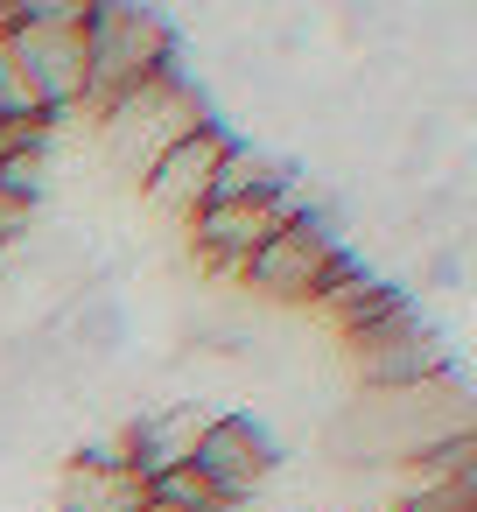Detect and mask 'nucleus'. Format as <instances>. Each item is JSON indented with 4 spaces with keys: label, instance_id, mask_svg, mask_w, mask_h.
Instances as JSON below:
<instances>
[{
    "label": "nucleus",
    "instance_id": "nucleus-1",
    "mask_svg": "<svg viewBox=\"0 0 477 512\" xmlns=\"http://www.w3.org/2000/svg\"><path fill=\"white\" fill-rule=\"evenodd\" d=\"M0 64L29 92V106L57 127L85 106V8L78 0H36L0 15Z\"/></svg>",
    "mask_w": 477,
    "mask_h": 512
},
{
    "label": "nucleus",
    "instance_id": "nucleus-2",
    "mask_svg": "<svg viewBox=\"0 0 477 512\" xmlns=\"http://www.w3.org/2000/svg\"><path fill=\"white\" fill-rule=\"evenodd\" d=\"M218 113H211V99H204V85L176 64V71H162V78H148V85H134L127 99H113L99 120H92V134H99V155H106V169H120L127 183H141L176 141H190L197 127H211Z\"/></svg>",
    "mask_w": 477,
    "mask_h": 512
},
{
    "label": "nucleus",
    "instance_id": "nucleus-3",
    "mask_svg": "<svg viewBox=\"0 0 477 512\" xmlns=\"http://www.w3.org/2000/svg\"><path fill=\"white\" fill-rule=\"evenodd\" d=\"M176 29L155 8L113 0V8H85V120H99L113 99H127L134 85L176 71Z\"/></svg>",
    "mask_w": 477,
    "mask_h": 512
},
{
    "label": "nucleus",
    "instance_id": "nucleus-4",
    "mask_svg": "<svg viewBox=\"0 0 477 512\" xmlns=\"http://www.w3.org/2000/svg\"><path fill=\"white\" fill-rule=\"evenodd\" d=\"M344 267V232H337V211L330 204H309L295 211L246 267H239V288L267 309H316L330 274Z\"/></svg>",
    "mask_w": 477,
    "mask_h": 512
},
{
    "label": "nucleus",
    "instance_id": "nucleus-5",
    "mask_svg": "<svg viewBox=\"0 0 477 512\" xmlns=\"http://www.w3.org/2000/svg\"><path fill=\"white\" fill-rule=\"evenodd\" d=\"M344 365H351L358 393L421 386V379L449 372V337H442L414 302H400L393 316H379V323H365V330H351V337H344Z\"/></svg>",
    "mask_w": 477,
    "mask_h": 512
},
{
    "label": "nucleus",
    "instance_id": "nucleus-6",
    "mask_svg": "<svg viewBox=\"0 0 477 512\" xmlns=\"http://www.w3.org/2000/svg\"><path fill=\"white\" fill-rule=\"evenodd\" d=\"M197 477L239 512L267 477H274V463H281V435L267 428V421H253V414H232V407H218L211 414V428H204V442H197Z\"/></svg>",
    "mask_w": 477,
    "mask_h": 512
},
{
    "label": "nucleus",
    "instance_id": "nucleus-7",
    "mask_svg": "<svg viewBox=\"0 0 477 512\" xmlns=\"http://www.w3.org/2000/svg\"><path fill=\"white\" fill-rule=\"evenodd\" d=\"M225 148H232V134L211 120V127H197L190 141H176L134 190H141V204L155 211V218H176V225H190L204 204H211V183H218V162H225Z\"/></svg>",
    "mask_w": 477,
    "mask_h": 512
},
{
    "label": "nucleus",
    "instance_id": "nucleus-8",
    "mask_svg": "<svg viewBox=\"0 0 477 512\" xmlns=\"http://www.w3.org/2000/svg\"><path fill=\"white\" fill-rule=\"evenodd\" d=\"M211 414H218V407H204V400H169V407H148V414H134V421L120 428V456H127L141 477L183 470V463L197 456V442H204Z\"/></svg>",
    "mask_w": 477,
    "mask_h": 512
},
{
    "label": "nucleus",
    "instance_id": "nucleus-9",
    "mask_svg": "<svg viewBox=\"0 0 477 512\" xmlns=\"http://www.w3.org/2000/svg\"><path fill=\"white\" fill-rule=\"evenodd\" d=\"M148 505V477L120 456V442L78 449L57 477V512H141Z\"/></svg>",
    "mask_w": 477,
    "mask_h": 512
},
{
    "label": "nucleus",
    "instance_id": "nucleus-10",
    "mask_svg": "<svg viewBox=\"0 0 477 512\" xmlns=\"http://www.w3.org/2000/svg\"><path fill=\"white\" fill-rule=\"evenodd\" d=\"M295 162L260 148V141H232L225 162H218V183H211V204H246V197H288L295 190Z\"/></svg>",
    "mask_w": 477,
    "mask_h": 512
},
{
    "label": "nucleus",
    "instance_id": "nucleus-11",
    "mask_svg": "<svg viewBox=\"0 0 477 512\" xmlns=\"http://www.w3.org/2000/svg\"><path fill=\"white\" fill-rule=\"evenodd\" d=\"M393 512H477V477H456V484H435V491H400Z\"/></svg>",
    "mask_w": 477,
    "mask_h": 512
},
{
    "label": "nucleus",
    "instance_id": "nucleus-12",
    "mask_svg": "<svg viewBox=\"0 0 477 512\" xmlns=\"http://www.w3.org/2000/svg\"><path fill=\"white\" fill-rule=\"evenodd\" d=\"M29 225H36V197H22V190L0 183V253H15L29 239Z\"/></svg>",
    "mask_w": 477,
    "mask_h": 512
}]
</instances>
